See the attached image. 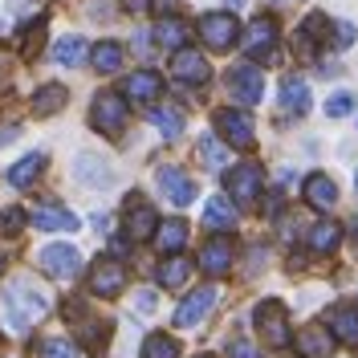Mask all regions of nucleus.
<instances>
[{"instance_id": "f257e3e1", "label": "nucleus", "mask_w": 358, "mask_h": 358, "mask_svg": "<svg viewBox=\"0 0 358 358\" xmlns=\"http://www.w3.org/2000/svg\"><path fill=\"white\" fill-rule=\"evenodd\" d=\"M45 313H49V293L41 285H33V281H13L0 293V326L8 334H24Z\"/></svg>"}, {"instance_id": "f03ea898", "label": "nucleus", "mask_w": 358, "mask_h": 358, "mask_svg": "<svg viewBox=\"0 0 358 358\" xmlns=\"http://www.w3.org/2000/svg\"><path fill=\"white\" fill-rule=\"evenodd\" d=\"M257 334H261V342L265 346H273V350H281V346H289V322H285V306L281 301H261L257 306Z\"/></svg>"}, {"instance_id": "7ed1b4c3", "label": "nucleus", "mask_w": 358, "mask_h": 358, "mask_svg": "<svg viewBox=\"0 0 358 358\" xmlns=\"http://www.w3.org/2000/svg\"><path fill=\"white\" fill-rule=\"evenodd\" d=\"M277 37H281V33H277V21H273V17H257L245 33V53L252 62H273Z\"/></svg>"}, {"instance_id": "20e7f679", "label": "nucleus", "mask_w": 358, "mask_h": 358, "mask_svg": "<svg viewBox=\"0 0 358 358\" xmlns=\"http://www.w3.org/2000/svg\"><path fill=\"white\" fill-rule=\"evenodd\" d=\"M90 122H94V131H102V134H122V127H127V102L118 94H98L94 110H90Z\"/></svg>"}, {"instance_id": "39448f33", "label": "nucleus", "mask_w": 358, "mask_h": 358, "mask_svg": "<svg viewBox=\"0 0 358 358\" xmlns=\"http://www.w3.org/2000/svg\"><path fill=\"white\" fill-rule=\"evenodd\" d=\"M261 183H265L261 163H241V167L228 171V196L236 203H257L261 200Z\"/></svg>"}, {"instance_id": "423d86ee", "label": "nucleus", "mask_w": 358, "mask_h": 358, "mask_svg": "<svg viewBox=\"0 0 358 358\" xmlns=\"http://www.w3.org/2000/svg\"><path fill=\"white\" fill-rule=\"evenodd\" d=\"M200 37H203V45H208V49H216V53L232 49L236 37H241L236 17H232V13H208V17L200 21Z\"/></svg>"}, {"instance_id": "0eeeda50", "label": "nucleus", "mask_w": 358, "mask_h": 358, "mask_svg": "<svg viewBox=\"0 0 358 358\" xmlns=\"http://www.w3.org/2000/svg\"><path fill=\"white\" fill-rule=\"evenodd\" d=\"M37 261H41V268L49 273V277H57V281H73V273L82 268L78 248H73V245H62V241H57V245H45Z\"/></svg>"}, {"instance_id": "6e6552de", "label": "nucleus", "mask_w": 358, "mask_h": 358, "mask_svg": "<svg viewBox=\"0 0 358 358\" xmlns=\"http://www.w3.org/2000/svg\"><path fill=\"white\" fill-rule=\"evenodd\" d=\"M228 90H232V98L241 106H257L261 94H265V78H261L257 66H236V69H228Z\"/></svg>"}, {"instance_id": "1a4fd4ad", "label": "nucleus", "mask_w": 358, "mask_h": 358, "mask_svg": "<svg viewBox=\"0 0 358 358\" xmlns=\"http://www.w3.org/2000/svg\"><path fill=\"white\" fill-rule=\"evenodd\" d=\"M171 78L176 82H187V86H203L208 78H212V69H208V62H203L200 49H176L171 53Z\"/></svg>"}, {"instance_id": "9d476101", "label": "nucleus", "mask_w": 358, "mask_h": 358, "mask_svg": "<svg viewBox=\"0 0 358 358\" xmlns=\"http://www.w3.org/2000/svg\"><path fill=\"white\" fill-rule=\"evenodd\" d=\"M122 285H127V268H122V261H114V257L94 261V268H90V293L114 297V293H122Z\"/></svg>"}, {"instance_id": "9b49d317", "label": "nucleus", "mask_w": 358, "mask_h": 358, "mask_svg": "<svg viewBox=\"0 0 358 358\" xmlns=\"http://www.w3.org/2000/svg\"><path fill=\"white\" fill-rule=\"evenodd\" d=\"M212 306H216V289H212V285H203V289L187 293V297L179 301V310H176V326H179V330H192V326H200L203 317L212 313Z\"/></svg>"}, {"instance_id": "f8f14e48", "label": "nucleus", "mask_w": 358, "mask_h": 358, "mask_svg": "<svg viewBox=\"0 0 358 358\" xmlns=\"http://www.w3.org/2000/svg\"><path fill=\"white\" fill-rule=\"evenodd\" d=\"M293 342H297V355L301 358H330L334 355V330H330V326H301V330H297V338H293Z\"/></svg>"}, {"instance_id": "ddd939ff", "label": "nucleus", "mask_w": 358, "mask_h": 358, "mask_svg": "<svg viewBox=\"0 0 358 358\" xmlns=\"http://www.w3.org/2000/svg\"><path fill=\"white\" fill-rule=\"evenodd\" d=\"M155 232H159L155 208L147 200H138V196H131V200H127V236H131V241H151Z\"/></svg>"}, {"instance_id": "4468645a", "label": "nucleus", "mask_w": 358, "mask_h": 358, "mask_svg": "<svg viewBox=\"0 0 358 358\" xmlns=\"http://www.w3.org/2000/svg\"><path fill=\"white\" fill-rule=\"evenodd\" d=\"M216 131L228 147H252V118L245 110H220L216 114Z\"/></svg>"}, {"instance_id": "2eb2a0df", "label": "nucleus", "mask_w": 358, "mask_h": 358, "mask_svg": "<svg viewBox=\"0 0 358 358\" xmlns=\"http://www.w3.org/2000/svg\"><path fill=\"white\" fill-rule=\"evenodd\" d=\"M159 192H163V200L167 203H176V208H183V203H192L196 200V183L183 176L179 167H159Z\"/></svg>"}, {"instance_id": "dca6fc26", "label": "nucleus", "mask_w": 358, "mask_h": 358, "mask_svg": "<svg viewBox=\"0 0 358 358\" xmlns=\"http://www.w3.org/2000/svg\"><path fill=\"white\" fill-rule=\"evenodd\" d=\"M73 179H78V183H86V187H110L114 171H110V163H106L102 155L82 151V155L73 159Z\"/></svg>"}, {"instance_id": "f3484780", "label": "nucleus", "mask_w": 358, "mask_h": 358, "mask_svg": "<svg viewBox=\"0 0 358 358\" xmlns=\"http://www.w3.org/2000/svg\"><path fill=\"white\" fill-rule=\"evenodd\" d=\"M326 29H330V21L322 17V13H313V17H306L301 21V29H297V41H293V49H297V57H317V49H322V37H326Z\"/></svg>"}, {"instance_id": "a211bd4d", "label": "nucleus", "mask_w": 358, "mask_h": 358, "mask_svg": "<svg viewBox=\"0 0 358 358\" xmlns=\"http://www.w3.org/2000/svg\"><path fill=\"white\" fill-rule=\"evenodd\" d=\"M33 224L45 228V232H78V216L69 212L66 203H37V212H33Z\"/></svg>"}, {"instance_id": "6ab92c4d", "label": "nucleus", "mask_w": 358, "mask_h": 358, "mask_svg": "<svg viewBox=\"0 0 358 358\" xmlns=\"http://www.w3.org/2000/svg\"><path fill=\"white\" fill-rule=\"evenodd\" d=\"M200 268L208 277H224V273L232 268V241H228V236L208 241V245L200 248Z\"/></svg>"}, {"instance_id": "aec40b11", "label": "nucleus", "mask_w": 358, "mask_h": 358, "mask_svg": "<svg viewBox=\"0 0 358 358\" xmlns=\"http://www.w3.org/2000/svg\"><path fill=\"white\" fill-rule=\"evenodd\" d=\"M159 90H163V82H159V73H151V69H138V73H131L127 78V86H122V94L131 98V102H155Z\"/></svg>"}, {"instance_id": "412c9836", "label": "nucleus", "mask_w": 358, "mask_h": 358, "mask_svg": "<svg viewBox=\"0 0 358 358\" xmlns=\"http://www.w3.org/2000/svg\"><path fill=\"white\" fill-rule=\"evenodd\" d=\"M45 171V155L41 151H33V155H24L21 163H13V167H8V171H4V179H8V187H33V183H37V176H41Z\"/></svg>"}, {"instance_id": "4be33fe9", "label": "nucleus", "mask_w": 358, "mask_h": 358, "mask_svg": "<svg viewBox=\"0 0 358 358\" xmlns=\"http://www.w3.org/2000/svg\"><path fill=\"white\" fill-rule=\"evenodd\" d=\"M155 277H159V285H163V289H183V285H187V277H192V261H187L183 252H176V257H167V261L159 265Z\"/></svg>"}, {"instance_id": "5701e85b", "label": "nucleus", "mask_w": 358, "mask_h": 358, "mask_svg": "<svg viewBox=\"0 0 358 358\" xmlns=\"http://www.w3.org/2000/svg\"><path fill=\"white\" fill-rule=\"evenodd\" d=\"M281 110L285 114L310 110V86H306L301 78H285V82H281Z\"/></svg>"}, {"instance_id": "b1692460", "label": "nucleus", "mask_w": 358, "mask_h": 358, "mask_svg": "<svg viewBox=\"0 0 358 358\" xmlns=\"http://www.w3.org/2000/svg\"><path fill=\"white\" fill-rule=\"evenodd\" d=\"M306 200H310L313 208H334V203H338V183L330 176H322V171H317V176L306 179Z\"/></svg>"}, {"instance_id": "393cba45", "label": "nucleus", "mask_w": 358, "mask_h": 358, "mask_svg": "<svg viewBox=\"0 0 358 358\" xmlns=\"http://www.w3.org/2000/svg\"><path fill=\"white\" fill-rule=\"evenodd\" d=\"M203 224H208V228H220V232H228V228H236V208L224 200V196H212V200L203 203Z\"/></svg>"}, {"instance_id": "a878e982", "label": "nucleus", "mask_w": 358, "mask_h": 358, "mask_svg": "<svg viewBox=\"0 0 358 358\" xmlns=\"http://www.w3.org/2000/svg\"><path fill=\"white\" fill-rule=\"evenodd\" d=\"M330 330H334L338 342H346V346H355V350H358V313L355 310L338 306V310L330 313Z\"/></svg>"}, {"instance_id": "bb28decb", "label": "nucleus", "mask_w": 358, "mask_h": 358, "mask_svg": "<svg viewBox=\"0 0 358 358\" xmlns=\"http://www.w3.org/2000/svg\"><path fill=\"white\" fill-rule=\"evenodd\" d=\"M66 102H69V90L57 86V82H49V86H41L37 94H33V110L37 114H57Z\"/></svg>"}, {"instance_id": "cd10ccee", "label": "nucleus", "mask_w": 358, "mask_h": 358, "mask_svg": "<svg viewBox=\"0 0 358 358\" xmlns=\"http://www.w3.org/2000/svg\"><path fill=\"white\" fill-rule=\"evenodd\" d=\"M183 241H187V224L183 220H163L155 232V245L167 252V257H176L179 248H183Z\"/></svg>"}, {"instance_id": "c85d7f7f", "label": "nucleus", "mask_w": 358, "mask_h": 358, "mask_svg": "<svg viewBox=\"0 0 358 358\" xmlns=\"http://www.w3.org/2000/svg\"><path fill=\"white\" fill-rule=\"evenodd\" d=\"M155 41L163 45V49H171V53H176V49H183V45H187V24L179 21V17L159 21L155 24Z\"/></svg>"}, {"instance_id": "c756f323", "label": "nucleus", "mask_w": 358, "mask_h": 358, "mask_svg": "<svg viewBox=\"0 0 358 358\" xmlns=\"http://www.w3.org/2000/svg\"><path fill=\"white\" fill-rule=\"evenodd\" d=\"M338 241H342V228H338L334 220H317L310 228V248L313 252H334Z\"/></svg>"}, {"instance_id": "7c9ffc66", "label": "nucleus", "mask_w": 358, "mask_h": 358, "mask_svg": "<svg viewBox=\"0 0 358 358\" xmlns=\"http://www.w3.org/2000/svg\"><path fill=\"white\" fill-rule=\"evenodd\" d=\"M90 62H94L98 73H118V69H122V45L118 41H102L94 53H90Z\"/></svg>"}, {"instance_id": "2f4dec72", "label": "nucleus", "mask_w": 358, "mask_h": 358, "mask_svg": "<svg viewBox=\"0 0 358 358\" xmlns=\"http://www.w3.org/2000/svg\"><path fill=\"white\" fill-rule=\"evenodd\" d=\"M53 62H57V66H82V62H86V41L73 37V33L62 37V41L53 45Z\"/></svg>"}, {"instance_id": "473e14b6", "label": "nucleus", "mask_w": 358, "mask_h": 358, "mask_svg": "<svg viewBox=\"0 0 358 358\" xmlns=\"http://www.w3.org/2000/svg\"><path fill=\"white\" fill-rule=\"evenodd\" d=\"M37 8V0H0V37L8 33V29H17L21 17H29Z\"/></svg>"}, {"instance_id": "72a5a7b5", "label": "nucleus", "mask_w": 358, "mask_h": 358, "mask_svg": "<svg viewBox=\"0 0 358 358\" xmlns=\"http://www.w3.org/2000/svg\"><path fill=\"white\" fill-rule=\"evenodd\" d=\"M151 122L163 131V138H179V134H183V114L171 110V106H155V110H151Z\"/></svg>"}, {"instance_id": "f704fd0d", "label": "nucleus", "mask_w": 358, "mask_h": 358, "mask_svg": "<svg viewBox=\"0 0 358 358\" xmlns=\"http://www.w3.org/2000/svg\"><path fill=\"white\" fill-rule=\"evenodd\" d=\"M138 358H179V342L171 334H151L143 342V355Z\"/></svg>"}, {"instance_id": "c9c22d12", "label": "nucleus", "mask_w": 358, "mask_h": 358, "mask_svg": "<svg viewBox=\"0 0 358 358\" xmlns=\"http://www.w3.org/2000/svg\"><path fill=\"white\" fill-rule=\"evenodd\" d=\"M200 159H203V167L220 171L224 163H228V151H224V143H216L212 134H203V138H200Z\"/></svg>"}, {"instance_id": "e433bc0d", "label": "nucleus", "mask_w": 358, "mask_h": 358, "mask_svg": "<svg viewBox=\"0 0 358 358\" xmlns=\"http://www.w3.org/2000/svg\"><path fill=\"white\" fill-rule=\"evenodd\" d=\"M37 350H41V358H82L78 355V346L66 342V338H49V342H41Z\"/></svg>"}, {"instance_id": "4c0bfd02", "label": "nucleus", "mask_w": 358, "mask_h": 358, "mask_svg": "<svg viewBox=\"0 0 358 358\" xmlns=\"http://www.w3.org/2000/svg\"><path fill=\"white\" fill-rule=\"evenodd\" d=\"M358 102H355V94H330V102H326V114L330 118H346V114L355 110Z\"/></svg>"}, {"instance_id": "58836bf2", "label": "nucleus", "mask_w": 358, "mask_h": 358, "mask_svg": "<svg viewBox=\"0 0 358 358\" xmlns=\"http://www.w3.org/2000/svg\"><path fill=\"white\" fill-rule=\"evenodd\" d=\"M151 310H155V293L143 289L138 297H134V313H138V317H151Z\"/></svg>"}, {"instance_id": "ea45409f", "label": "nucleus", "mask_w": 358, "mask_h": 358, "mask_svg": "<svg viewBox=\"0 0 358 358\" xmlns=\"http://www.w3.org/2000/svg\"><path fill=\"white\" fill-rule=\"evenodd\" d=\"M355 37H358L355 24H350V21H338V45H342V49H346V45H355Z\"/></svg>"}, {"instance_id": "a19ab883", "label": "nucleus", "mask_w": 358, "mask_h": 358, "mask_svg": "<svg viewBox=\"0 0 358 358\" xmlns=\"http://www.w3.org/2000/svg\"><path fill=\"white\" fill-rule=\"evenodd\" d=\"M21 208H8V212H4V220H0V228H8V232H17V228H21Z\"/></svg>"}, {"instance_id": "79ce46f5", "label": "nucleus", "mask_w": 358, "mask_h": 358, "mask_svg": "<svg viewBox=\"0 0 358 358\" xmlns=\"http://www.w3.org/2000/svg\"><path fill=\"white\" fill-rule=\"evenodd\" d=\"M232 358H261V350H252L248 342H232V350H228Z\"/></svg>"}, {"instance_id": "37998d69", "label": "nucleus", "mask_w": 358, "mask_h": 358, "mask_svg": "<svg viewBox=\"0 0 358 358\" xmlns=\"http://www.w3.org/2000/svg\"><path fill=\"white\" fill-rule=\"evenodd\" d=\"M127 4V13H147L151 8V0H122Z\"/></svg>"}, {"instance_id": "c03bdc74", "label": "nucleus", "mask_w": 358, "mask_h": 358, "mask_svg": "<svg viewBox=\"0 0 358 358\" xmlns=\"http://www.w3.org/2000/svg\"><path fill=\"white\" fill-rule=\"evenodd\" d=\"M94 228H98V232H106V228H110V216H106V212H98V216H94Z\"/></svg>"}, {"instance_id": "a18cd8bd", "label": "nucleus", "mask_w": 358, "mask_h": 358, "mask_svg": "<svg viewBox=\"0 0 358 358\" xmlns=\"http://www.w3.org/2000/svg\"><path fill=\"white\" fill-rule=\"evenodd\" d=\"M21 134V127H8V131H0V143H8V138H17Z\"/></svg>"}, {"instance_id": "49530a36", "label": "nucleus", "mask_w": 358, "mask_h": 358, "mask_svg": "<svg viewBox=\"0 0 358 358\" xmlns=\"http://www.w3.org/2000/svg\"><path fill=\"white\" fill-rule=\"evenodd\" d=\"M228 4H232V8H241V4H245V0H228Z\"/></svg>"}, {"instance_id": "de8ad7c7", "label": "nucleus", "mask_w": 358, "mask_h": 358, "mask_svg": "<svg viewBox=\"0 0 358 358\" xmlns=\"http://www.w3.org/2000/svg\"><path fill=\"white\" fill-rule=\"evenodd\" d=\"M0 268H4V257H0Z\"/></svg>"}, {"instance_id": "09e8293b", "label": "nucleus", "mask_w": 358, "mask_h": 358, "mask_svg": "<svg viewBox=\"0 0 358 358\" xmlns=\"http://www.w3.org/2000/svg\"><path fill=\"white\" fill-rule=\"evenodd\" d=\"M200 358H212V355H200Z\"/></svg>"}, {"instance_id": "8fccbe9b", "label": "nucleus", "mask_w": 358, "mask_h": 358, "mask_svg": "<svg viewBox=\"0 0 358 358\" xmlns=\"http://www.w3.org/2000/svg\"><path fill=\"white\" fill-rule=\"evenodd\" d=\"M355 183H358V176H355Z\"/></svg>"}]
</instances>
